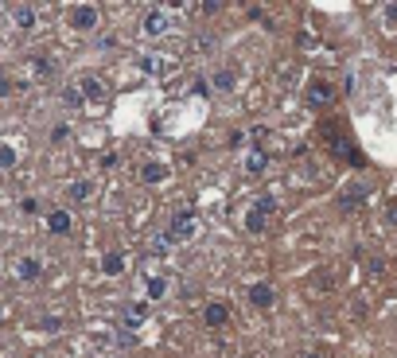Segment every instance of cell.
I'll use <instances>...</instances> for the list:
<instances>
[{
    "label": "cell",
    "mask_w": 397,
    "mask_h": 358,
    "mask_svg": "<svg viewBox=\"0 0 397 358\" xmlns=\"http://www.w3.org/2000/svg\"><path fill=\"white\" fill-rule=\"evenodd\" d=\"M67 24H71L74 32H94V27L101 24V8H97V4H71V8H67Z\"/></svg>",
    "instance_id": "obj_1"
},
{
    "label": "cell",
    "mask_w": 397,
    "mask_h": 358,
    "mask_svg": "<svg viewBox=\"0 0 397 358\" xmlns=\"http://www.w3.org/2000/svg\"><path fill=\"white\" fill-rule=\"evenodd\" d=\"M187 238H195V215L180 211L171 218V230H164V246H176V241H187Z\"/></svg>",
    "instance_id": "obj_2"
},
{
    "label": "cell",
    "mask_w": 397,
    "mask_h": 358,
    "mask_svg": "<svg viewBox=\"0 0 397 358\" xmlns=\"http://www.w3.org/2000/svg\"><path fill=\"white\" fill-rule=\"evenodd\" d=\"M304 97H308V106H315V109L331 106V102H335V82H331V78H312L308 90H304Z\"/></svg>",
    "instance_id": "obj_3"
},
{
    "label": "cell",
    "mask_w": 397,
    "mask_h": 358,
    "mask_svg": "<svg viewBox=\"0 0 397 358\" xmlns=\"http://www.w3.org/2000/svg\"><path fill=\"white\" fill-rule=\"evenodd\" d=\"M245 300H250L253 308H273V304H277V288L269 285V281H257V285H250L245 288Z\"/></svg>",
    "instance_id": "obj_4"
},
{
    "label": "cell",
    "mask_w": 397,
    "mask_h": 358,
    "mask_svg": "<svg viewBox=\"0 0 397 358\" xmlns=\"http://www.w3.org/2000/svg\"><path fill=\"white\" fill-rule=\"evenodd\" d=\"M141 32H145L148 39L164 36V32H168V12H164V8H148L145 20H141Z\"/></svg>",
    "instance_id": "obj_5"
},
{
    "label": "cell",
    "mask_w": 397,
    "mask_h": 358,
    "mask_svg": "<svg viewBox=\"0 0 397 358\" xmlns=\"http://www.w3.org/2000/svg\"><path fill=\"white\" fill-rule=\"evenodd\" d=\"M226 320H230V308H226V300H210V304H206L203 308V323L206 327H226Z\"/></svg>",
    "instance_id": "obj_6"
},
{
    "label": "cell",
    "mask_w": 397,
    "mask_h": 358,
    "mask_svg": "<svg viewBox=\"0 0 397 358\" xmlns=\"http://www.w3.org/2000/svg\"><path fill=\"white\" fill-rule=\"evenodd\" d=\"M47 230H51V234H59V238H67V234L74 230V215H71V211H62V206H59V211H51V215H47Z\"/></svg>",
    "instance_id": "obj_7"
},
{
    "label": "cell",
    "mask_w": 397,
    "mask_h": 358,
    "mask_svg": "<svg viewBox=\"0 0 397 358\" xmlns=\"http://www.w3.org/2000/svg\"><path fill=\"white\" fill-rule=\"evenodd\" d=\"M141 179H145V183H168V179H171V167L164 164V160H148V164L141 167Z\"/></svg>",
    "instance_id": "obj_8"
},
{
    "label": "cell",
    "mask_w": 397,
    "mask_h": 358,
    "mask_svg": "<svg viewBox=\"0 0 397 358\" xmlns=\"http://www.w3.org/2000/svg\"><path fill=\"white\" fill-rule=\"evenodd\" d=\"M16 276L27 281V285L39 281V276H43V261H39V257H20V261H16Z\"/></svg>",
    "instance_id": "obj_9"
},
{
    "label": "cell",
    "mask_w": 397,
    "mask_h": 358,
    "mask_svg": "<svg viewBox=\"0 0 397 358\" xmlns=\"http://www.w3.org/2000/svg\"><path fill=\"white\" fill-rule=\"evenodd\" d=\"M125 265H129V261H125V253H121V250H106V253H101V273H106V276H121V273H125Z\"/></svg>",
    "instance_id": "obj_10"
},
{
    "label": "cell",
    "mask_w": 397,
    "mask_h": 358,
    "mask_svg": "<svg viewBox=\"0 0 397 358\" xmlns=\"http://www.w3.org/2000/svg\"><path fill=\"white\" fill-rule=\"evenodd\" d=\"M12 16H16V27H24V32H32V27H36V8H32V4H16L12 8Z\"/></svg>",
    "instance_id": "obj_11"
},
{
    "label": "cell",
    "mask_w": 397,
    "mask_h": 358,
    "mask_svg": "<svg viewBox=\"0 0 397 358\" xmlns=\"http://www.w3.org/2000/svg\"><path fill=\"white\" fill-rule=\"evenodd\" d=\"M366 195H370V187H347V191L339 195V206H343V211H354Z\"/></svg>",
    "instance_id": "obj_12"
},
{
    "label": "cell",
    "mask_w": 397,
    "mask_h": 358,
    "mask_svg": "<svg viewBox=\"0 0 397 358\" xmlns=\"http://www.w3.org/2000/svg\"><path fill=\"white\" fill-rule=\"evenodd\" d=\"M265 226H269V215L257 211V206H250V211H245V230H250V234H265Z\"/></svg>",
    "instance_id": "obj_13"
},
{
    "label": "cell",
    "mask_w": 397,
    "mask_h": 358,
    "mask_svg": "<svg viewBox=\"0 0 397 358\" xmlns=\"http://www.w3.org/2000/svg\"><path fill=\"white\" fill-rule=\"evenodd\" d=\"M145 292H148V304H156V300L168 296V281H164V276H148V281H145Z\"/></svg>",
    "instance_id": "obj_14"
},
{
    "label": "cell",
    "mask_w": 397,
    "mask_h": 358,
    "mask_svg": "<svg viewBox=\"0 0 397 358\" xmlns=\"http://www.w3.org/2000/svg\"><path fill=\"white\" fill-rule=\"evenodd\" d=\"M16 164H20V152H16V144L0 141V171H12Z\"/></svg>",
    "instance_id": "obj_15"
},
{
    "label": "cell",
    "mask_w": 397,
    "mask_h": 358,
    "mask_svg": "<svg viewBox=\"0 0 397 358\" xmlns=\"http://www.w3.org/2000/svg\"><path fill=\"white\" fill-rule=\"evenodd\" d=\"M90 195H94V179H74V183H71V199H74V203H86Z\"/></svg>",
    "instance_id": "obj_16"
},
{
    "label": "cell",
    "mask_w": 397,
    "mask_h": 358,
    "mask_svg": "<svg viewBox=\"0 0 397 358\" xmlns=\"http://www.w3.org/2000/svg\"><path fill=\"white\" fill-rule=\"evenodd\" d=\"M265 164H269V156H265L261 148H253V152L245 156V171H250V176H257V171H265Z\"/></svg>",
    "instance_id": "obj_17"
},
{
    "label": "cell",
    "mask_w": 397,
    "mask_h": 358,
    "mask_svg": "<svg viewBox=\"0 0 397 358\" xmlns=\"http://www.w3.org/2000/svg\"><path fill=\"white\" fill-rule=\"evenodd\" d=\"M78 90H82V102H90V97H101V82H97L94 74H90V78H78Z\"/></svg>",
    "instance_id": "obj_18"
},
{
    "label": "cell",
    "mask_w": 397,
    "mask_h": 358,
    "mask_svg": "<svg viewBox=\"0 0 397 358\" xmlns=\"http://www.w3.org/2000/svg\"><path fill=\"white\" fill-rule=\"evenodd\" d=\"M234 86H238V78H234V71H218V74H215V90H218V94H230Z\"/></svg>",
    "instance_id": "obj_19"
},
{
    "label": "cell",
    "mask_w": 397,
    "mask_h": 358,
    "mask_svg": "<svg viewBox=\"0 0 397 358\" xmlns=\"http://www.w3.org/2000/svg\"><path fill=\"white\" fill-rule=\"evenodd\" d=\"M67 141H71V125H67V121H59V125L51 129V144H67Z\"/></svg>",
    "instance_id": "obj_20"
},
{
    "label": "cell",
    "mask_w": 397,
    "mask_h": 358,
    "mask_svg": "<svg viewBox=\"0 0 397 358\" xmlns=\"http://www.w3.org/2000/svg\"><path fill=\"white\" fill-rule=\"evenodd\" d=\"M62 102H67V106H82V90H78V86H62Z\"/></svg>",
    "instance_id": "obj_21"
},
{
    "label": "cell",
    "mask_w": 397,
    "mask_h": 358,
    "mask_svg": "<svg viewBox=\"0 0 397 358\" xmlns=\"http://www.w3.org/2000/svg\"><path fill=\"white\" fill-rule=\"evenodd\" d=\"M20 211H24V215H39V211H43V203H39L36 195H27V199H20Z\"/></svg>",
    "instance_id": "obj_22"
},
{
    "label": "cell",
    "mask_w": 397,
    "mask_h": 358,
    "mask_svg": "<svg viewBox=\"0 0 397 358\" xmlns=\"http://www.w3.org/2000/svg\"><path fill=\"white\" fill-rule=\"evenodd\" d=\"M148 315V300H141V304H132L129 308V323H141Z\"/></svg>",
    "instance_id": "obj_23"
},
{
    "label": "cell",
    "mask_w": 397,
    "mask_h": 358,
    "mask_svg": "<svg viewBox=\"0 0 397 358\" xmlns=\"http://www.w3.org/2000/svg\"><path fill=\"white\" fill-rule=\"evenodd\" d=\"M382 20L389 27H397V0H394V4H382Z\"/></svg>",
    "instance_id": "obj_24"
},
{
    "label": "cell",
    "mask_w": 397,
    "mask_h": 358,
    "mask_svg": "<svg viewBox=\"0 0 397 358\" xmlns=\"http://www.w3.org/2000/svg\"><path fill=\"white\" fill-rule=\"evenodd\" d=\"M141 71H145V74H156L160 62H156V59H141Z\"/></svg>",
    "instance_id": "obj_25"
},
{
    "label": "cell",
    "mask_w": 397,
    "mask_h": 358,
    "mask_svg": "<svg viewBox=\"0 0 397 358\" xmlns=\"http://www.w3.org/2000/svg\"><path fill=\"white\" fill-rule=\"evenodd\" d=\"M385 222H389V226H397V203L385 206Z\"/></svg>",
    "instance_id": "obj_26"
},
{
    "label": "cell",
    "mask_w": 397,
    "mask_h": 358,
    "mask_svg": "<svg viewBox=\"0 0 397 358\" xmlns=\"http://www.w3.org/2000/svg\"><path fill=\"white\" fill-rule=\"evenodd\" d=\"M0 94H12V86H8V74L0 71Z\"/></svg>",
    "instance_id": "obj_27"
},
{
    "label": "cell",
    "mask_w": 397,
    "mask_h": 358,
    "mask_svg": "<svg viewBox=\"0 0 397 358\" xmlns=\"http://www.w3.org/2000/svg\"><path fill=\"white\" fill-rule=\"evenodd\" d=\"M304 358H324V355H320V350H312V355H304Z\"/></svg>",
    "instance_id": "obj_28"
}]
</instances>
